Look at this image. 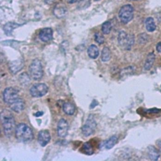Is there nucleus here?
Masks as SVG:
<instances>
[{
  "instance_id": "obj_3",
  "label": "nucleus",
  "mask_w": 161,
  "mask_h": 161,
  "mask_svg": "<svg viewBox=\"0 0 161 161\" xmlns=\"http://www.w3.org/2000/svg\"><path fill=\"white\" fill-rule=\"evenodd\" d=\"M30 75L34 80H40L44 75V70L41 61L38 59L33 60L29 66Z\"/></svg>"
},
{
  "instance_id": "obj_10",
  "label": "nucleus",
  "mask_w": 161,
  "mask_h": 161,
  "mask_svg": "<svg viewBox=\"0 0 161 161\" xmlns=\"http://www.w3.org/2000/svg\"><path fill=\"white\" fill-rule=\"evenodd\" d=\"M51 136L48 130H41L38 134V142L39 144L42 146H46L50 142Z\"/></svg>"
},
{
  "instance_id": "obj_32",
  "label": "nucleus",
  "mask_w": 161,
  "mask_h": 161,
  "mask_svg": "<svg viewBox=\"0 0 161 161\" xmlns=\"http://www.w3.org/2000/svg\"><path fill=\"white\" fill-rule=\"evenodd\" d=\"M43 114H44V113H43V112H42V111H39V112H37V113H35V116L36 117H40V116H42Z\"/></svg>"
},
{
  "instance_id": "obj_9",
  "label": "nucleus",
  "mask_w": 161,
  "mask_h": 161,
  "mask_svg": "<svg viewBox=\"0 0 161 161\" xmlns=\"http://www.w3.org/2000/svg\"><path fill=\"white\" fill-rule=\"evenodd\" d=\"M69 125L66 120L61 119L57 125V135L60 138H65L68 134Z\"/></svg>"
},
{
  "instance_id": "obj_23",
  "label": "nucleus",
  "mask_w": 161,
  "mask_h": 161,
  "mask_svg": "<svg viewBox=\"0 0 161 161\" xmlns=\"http://www.w3.org/2000/svg\"><path fill=\"white\" fill-rule=\"evenodd\" d=\"M111 58V51L108 47L103 49L101 52V60L103 62H107Z\"/></svg>"
},
{
  "instance_id": "obj_17",
  "label": "nucleus",
  "mask_w": 161,
  "mask_h": 161,
  "mask_svg": "<svg viewBox=\"0 0 161 161\" xmlns=\"http://www.w3.org/2000/svg\"><path fill=\"white\" fill-rule=\"evenodd\" d=\"M20 26H21V25L18 24L15 22H8V23L6 24L3 27V29H4L5 34L7 36H11L13 31L15 29H16Z\"/></svg>"
},
{
  "instance_id": "obj_35",
  "label": "nucleus",
  "mask_w": 161,
  "mask_h": 161,
  "mask_svg": "<svg viewBox=\"0 0 161 161\" xmlns=\"http://www.w3.org/2000/svg\"><path fill=\"white\" fill-rule=\"evenodd\" d=\"M132 1H137V0H132Z\"/></svg>"
},
{
  "instance_id": "obj_11",
  "label": "nucleus",
  "mask_w": 161,
  "mask_h": 161,
  "mask_svg": "<svg viewBox=\"0 0 161 161\" xmlns=\"http://www.w3.org/2000/svg\"><path fill=\"white\" fill-rule=\"evenodd\" d=\"M39 38L44 42L50 41L53 38L52 29L50 28H44L42 29L39 33Z\"/></svg>"
},
{
  "instance_id": "obj_33",
  "label": "nucleus",
  "mask_w": 161,
  "mask_h": 161,
  "mask_svg": "<svg viewBox=\"0 0 161 161\" xmlns=\"http://www.w3.org/2000/svg\"><path fill=\"white\" fill-rule=\"evenodd\" d=\"M65 1L68 3H69V4H72V3H75L77 0H65Z\"/></svg>"
},
{
  "instance_id": "obj_7",
  "label": "nucleus",
  "mask_w": 161,
  "mask_h": 161,
  "mask_svg": "<svg viewBox=\"0 0 161 161\" xmlns=\"http://www.w3.org/2000/svg\"><path fill=\"white\" fill-rule=\"evenodd\" d=\"M96 122L93 115H90L87 119L85 124L82 127V133L85 136L92 135L96 128Z\"/></svg>"
},
{
  "instance_id": "obj_19",
  "label": "nucleus",
  "mask_w": 161,
  "mask_h": 161,
  "mask_svg": "<svg viewBox=\"0 0 161 161\" xmlns=\"http://www.w3.org/2000/svg\"><path fill=\"white\" fill-rule=\"evenodd\" d=\"M64 112L67 115H73L75 113V106L70 103H64L62 106Z\"/></svg>"
},
{
  "instance_id": "obj_31",
  "label": "nucleus",
  "mask_w": 161,
  "mask_h": 161,
  "mask_svg": "<svg viewBox=\"0 0 161 161\" xmlns=\"http://www.w3.org/2000/svg\"><path fill=\"white\" fill-rule=\"evenodd\" d=\"M156 49H157V51L158 53H161V42H158V43L157 44Z\"/></svg>"
},
{
  "instance_id": "obj_30",
  "label": "nucleus",
  "mask_w": 161,
  "mask_h": 161,
  "mask_svg": "<svg viewBox=\"0 0 161 161\" xmlns=\"http://www.w3.org/2000/svg\"><path fill=\"white\" fill-rule=\"evenodd\" d=\"M55 0H44V2L47 4V5H52L54 2H55Z\"/></svg>"
},
{
  "instance_id": "obj_13",
  "label": "nucleus",
  "mask_w": 161,
  "mask_h": 161,
  "mask_svg": "<svg viewBox=\"0 0 161 161\" xmlns=\"http://www.w3.org/2000/svg\"><path fill=\"white\" fill-rule=\"evenodd\" d=\"M67 12V9L62 3H59L54 9V14L58 19L64 17Z\"/></svg>"
},
{
  "instance_id": "obj_12",
  "label": "nucleus",
  "mask_w": 161,
  "mask_h": 161,
  "mask_svg": "<svg viewBox=\"0 0 161 161\" xmlns=\"http://www.w3.org/2000/svg\"><path fill=\"white\" fill-rule=\"evenodd\" d=\"M24 66V63L23 60L18 59L15 61H12V62L10 63L9 64V68L12 73L13 74H16L22 69L23 68Z\"/></svg>"
},
{
  "instance_id": "obj_27",
  "label": "nucleus",
  "mask_w": 161,
  "mask_h": 161,
  "mask_svg": "<svg viewBox=\"0 0 161 161\" xmlns=\"http://www.w3.org/2000/svg\"><path fill=\"white\" fill-rule=\"evenodd\" d=\"M135 72V68L130 66L127 67V68H125L122 71V75H132Z\"/></svg>"
},
{
  "instance_id": "obj_2",
  "label": "nucleus",
  "mask_w": 161,
  "mask_h": 161,
  "mask_svg": "<svg viewBox=\"0 0 161 161\" xmlns=\"http://www.w3.org/2000/svg\"><path fill=\"white\" fill-rule=\"evenodd\" d=\"M15 137L20 142L28 143L34 138L32 130L24 123H20L16 126Z\"/></svg>"
},
{
  "instance_id": "obj_34",
  "label": "nucleus",
  "mask_w": 161,
  "mask_h": 161,
  "mask_svg": "<svg viewBox=\"0 0 161 161\" xmlns=\"http://www.w3.org/2000/svg\"><path fill=\"white\" fill-rule=\"evenodd\" d=\"M95 1H96V2H98V1H100V0H95Z\"/></svg>"
},
{
  "instance_id": "obj_4",
  "label": "nucleus",
  "mask_w": 161,
  "mask_h": 161,
  "mask_svg": "<svg viewBox=\"0 0 161 161\" xmlns=\"http://www.w3.org/2000/svg\"><path fill=\"white\" fill-rule=\"evenodd\" d=\"M118 41L120 46L127 50H130L135 42V37L133 34H127L125 31H121L118 37Z\"/></svg>"
},
{
  "instance_id": "obj_8",
  "label": "nucleus",
  "mask_w": 161,
  "mask_h": 161,
  "mask_svg": "<svg viewBox=\"0 0 161 161\" xmlns=\"http://www.w3.org/2000/svg\"><path fill=\"white\" fill-rule=\"evenodd\" d=\"M48 92V87L45 84H35L30 89V95L33 97L39 98L45 96Z\"/></svg>"
},
{
  "instance_id": "obj_5",
  "label": "nucleus",
  "mask_w": 161,
  "mask_h": 161,
  "mask_svg": "<svg viewBox=\"0 0 161 161\" xmlns=\"http://www.w3.org/2000/svg\"><path fill=\"white\" fill-rule=\"evenodd\" d=\"M118 16L120 21L123 24H128L133 18V8L130 5L123 6L119 11Z\"/></svg>"
},
{
  "instance_id": "obj_20",
  "label": "nucleus",
  "mask_w": 161,
  "mask_h": 161,
  "mask_svg": "<svg viewBox=\"0 0 161 161\" xmlns=\"http://www.w3.org/2000/svg\"><path fill=\"white\" fill-rule=\"evenodd\" d=\"M145 27L146 29L148 32H153L156 29V25L155 24L154 20L152 17H148L145 20Z\"/></svg>"
},
{
  "instance_id": "obj_29",
  "label": "nucleus",
  "mask_w": 161,
  "mask_h": 161,
  "mask_svg": "<svg viewBox=\"0 0 161 161\" xmlns=\"http://www.w3.org/2000/svg\"><path fill=\"white\" fill-rule=\"evenodd\" d=\"M98 104V102H97L96 101H95V100H93V102H92V103H91V104L90 105V108L93 109V108H94L95 107H96Z\"/></svg>"
},
{
  "instance_id": "obj_6",
  "label": "nucleus",
  "mask_w": 161,
  "mask_h": 161,
  "mask_svg": "<svg viewBox=\"0 0 161 161\" xmlns=\"http://www.w3.org/2000/svg\"><path fill=\"white\" fill-rule=\"evenodd\" d=\"M3 98L4 102L9 106H11L20 99L18 91L13 87H8L5 89L3 93Z\"/></svg>"
},
{
  "instance_id": "obj_18",
  "label": "nucleus",
  "mask_w": 161,
  "mask_h": 161,
  "mask_svg": "<svg viewBox=\"0 0 161 161\" xmlns=\"http://www.w3.org/2000/svg\"><path fill=\"white\" fill-rule=\"evenodd\" d=\"M99 54V49L94 44L90 46V47L88 49V54L90 58L96 59L98 57Z\"/></svg>"
},
{
  "instance_id": "obj_22",
  "label": "nucleus",
  "mask_w": 161,
  "mask_h": 161,
  "mask_svg": "<svg viewBox=\"0 0 161 161\" xmlns=\"http://www.w3.org/2000/svg\"><path fill=\"white\" fill-rule=\"evenodd\" d=\"M82 152H84L86 155H91L93 154L94 149H93V147L91 145V144L88 142L83 144V145L82 147Z\"/></svg>"
},
{
  "instance_id": "obj_25",
  "label": "nucleus",
  "mask_w": 161,
  "mask_h": 161,
  "mask_svg": "<svg viewBox=\"0 0 161 161\" xmlns=\"http://www.w3.org/2000/svg\"><path fill=\"white\" fill-rule=\"evenodd\" d=\"M91 5V0H80L77 5V8L80 10H83L89 7Z\"/></svg>"
},
{
  "instance_id": "obj_16",
  "label": "nucleus",
  "mask_w": 161,
  "mask_h": 161,
  "mask_svg": "<svg viewBox=\"0 0 161 161\" xmlns=\"http://www.w3.org/2000/svg\"><path fill=\"white\" fill-rule=\"evenodd\" d=\"M148 155L150 160H157L159 158L160 153L158 150L153 146L148 147Z\"/></svg>"
},
{
  "instance_id": "obj_21",
  "label": "nucleus",
  "mask_w": 161,
  "mask_h": 161,
  "mask_svg": "<svg viewBox=\"0 0 161 161\" xmlns=\"http://www.w3.org/2000/svg\"><path fill=\"white\" fill-rule=\"evenodd\" d=\"M117 142H118V137L116 135L112 136L108 140L106 141V142L105 143V147L106 149H111L115 145Z\"/></svg>"
},
{
  "instance_id": "obj_24",
  "label": "nucleus",
  "mask_w": 161,
  "mask_h": 161,
  "mask_svg": "<svg viewBox=\"0 0 161 161\" xmlns=\"http://www.w3.org/2000/svg\"><path fill=\"white\" fill-rule=\"evenodd\" d=\"M112 23L109 21L104 22L101 27V31L104 34H109L112 31Z\"/></svg>"
},
{
  "instance_id": "obj_1",
  "label": "nucleus",
  "mask_w": 161,
  "mask_h": 161,
  "mask_svg": "<svg viewBox=\"0 0 161 161\" xmlns=\"http://www.w3.org/2000/svg\"><path fill=\"white\" fill-rule=\"evenodd\" d=\"M1 121L5 136L11 137L16 129L13 115L9 110L3 109L1 112Z\"/></svg>"
},
{
  "instance_id": "obj_14",
  "label": "nucleus",
  "mask_w": 161,
  "mask_h": 161,
  "mask_svg": "<svg viewBox=\"0 0 161 161\" xmlns=\"http://www.w3.org/2000/svg\"><path fill=\"white\" fill-rule=\"evenodd\" d=\"M10 106L13 111L17 113H19L25 109V101L22 99L20 98L17 101H16L15 103H13Z\"/></svg>"
},
{
  "instance_id": "obj_28",
  "label": "nucleus",
  "mask_w": 161,
  "mask_h": 161,
  "mask_svg": "<svg viewBox=\"0 0 161 161\" xmlns=\"http://www.w3.org/2000/svg\"><path fill=\"white\" fill-rule=\"evenodd\" d=\"M138 41L140 44H145L147 42V35L146 34H142L139 35Z\"/></svg>"
},
{
  "instance_id": "obj_15",
  "label": "nucleus",
  "mask_w": 161,
  "mask_h": 161,
  "mask_svg": "<svg viewBox=\"0 0 161 161\" xmlns=\"http://www.w3.org/2000/svg\"><path fill=\"white\" fill-rule=\"evenodd\" d=\"M155 59V54L153 53H150L147 55V59L145 60V62L144 64V69L145 70H150L154 63Z\"/></svg>"
},
{
  "instance_id": "obj_26",
  "label": "nucleus",
  "mask_w": 161,
  "mask_h": 161,
  "mask_svg": "<svg viewBox=\"0 0 161 161\" xmlns=\"http://www.w3.org/2000/svg\"><path fill=\"white\" fill-rule=\"evenodd\" d=\"M95 41L99 44H102L105 42V37L104 36L101 34L100 33L98 32L96 34H95Z\"/></svg>"
}]
</instances>
